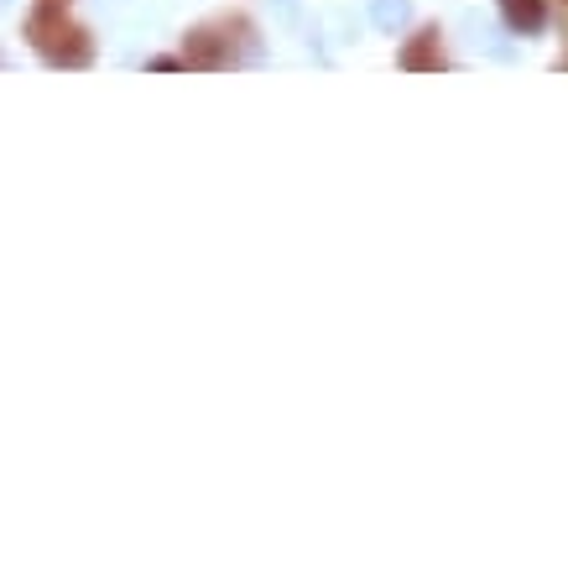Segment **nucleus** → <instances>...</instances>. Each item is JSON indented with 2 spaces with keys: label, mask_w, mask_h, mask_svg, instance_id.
I'll use <instances>...</instances> for the list:
<instances>
[{
  "label": "nucleus",
  "mask_w": 568,
  "mask_h": 568,
  "mask_svg": "<svg viewBox=\"0 0 568 568\" xmlns=\"http://www.w3.org/2000/svg\"><path fill=\"white\" fill-rule=\"evenodd\" d=\"M27 42L52 69H89L94 63V37L69 17V0H37L32 17H27Z\"/></svg>",
  "instance_id": "1"
},
{
  "label": "nucleus",
  "mask_w": 568,
  "mask_h": 568,
  "mask_svg": "<svg viewBox=\"0 0 568 568\" xmlns=\"http://www.w3.org/2000/svg\"><path fill=\"white\" fill-rule=\"evenodd\" d=\"M500 17H506L511 32L537 37L542 27H548V0H500Z\"/></svg>",
  "instance_id": "2"
},
{
  "label": "nucleus",
  "mask_w": 568,
  "mask_h": 568,
  "mask_svg": "<svg viewBox=\"0 0 568 568\" xmlns=\"http://www.w3.org/2000/svg\"><path fill=\"white\" fill-rule=\"evenodd\" d=\"M183 63H189V69H224V63H230V48H224V37H214V32L204 27V32L189 37V48H183Z\"/></svg>",
  "instance_id": "3"
},
{
  "label": "nucleus",
  "mask_w": 568,
  "mask_h": 568,
  "mask_svg": "<svg viewBox=\"0 0 568 568\" xmlns=\"http://www.w3.org/2000/svg\"><path fill=\"white\" fill-rule=\"evenodd\" d=\"M402 69H413V73H423V69H444V48H438V32H417L407 48H402Z\"/></svg>",
  "instance_id": "4"
}]
</instances>
